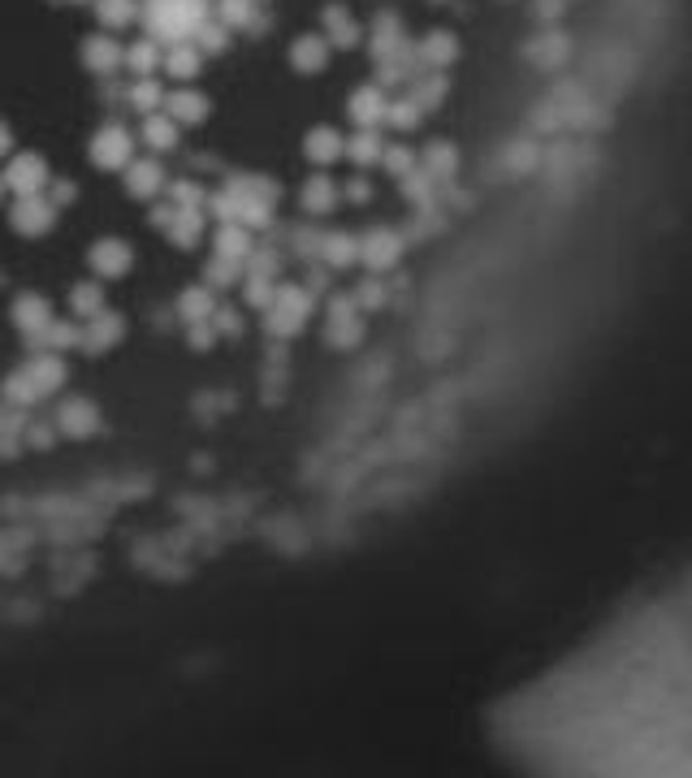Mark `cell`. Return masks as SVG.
<instances>
[{
	"label": "cell",
	"mask_w": 692,
	"mask_h": 778,
	"mask_svg": "<svg viewBox=\"0 0 692 778\" xmlns=\"http://www.w3.org/2000/svg\"><path fill=\"white\" fill-rule=\"evenodd\" d=\"M238 277H242V264H238V260L213 255V260L204 264V286H213V290H230V286H238Z\"/></svg>",
	"instance_id": "obj_37"
},
{
	"label": "cell",
	"mask_w": 692,
	"mask_h": 778,
	"mask_svg": "<svg viewBox=\"0 0 692 778\" xmlns=\"http://www.w3.org/2000/svg\"><path fill=\"white\" fill-rule=\"evenodd\" d=\"M321 264L330 273H343V268H355L359 264V234H346V229H334L321 238Z\"/></svg>",
	"instance_id": "obj_30"
},
{
	"label": "cell",
	"mask_w": 692,
	"mask_h": 778,
	"mask_svg": "<svg viewBox=\"0 0 692 778\" xmlns=\"http://www.w3.org/2000/svg\"><path fill=\"white\" fill-rule=\"evenodd\" d=\"M70 4H92V0H70Z\"/></svg>",
	"instance_id": "obj_46"
},
{
	"label": "cell",
	"mask_w": 692,
	"mask_h": 778,
	"mask_svg": "<svg viewBox=\"0 0 692 778\" xmlns=\"http://www.w3.org/2000/svg\"><path fill=\"white\" fill-rule=\"evenodd\" d=\"M109 308V295H105V282L100 277H87V282H79L74 290H70V316L74 321H92L96 312H105Z\"/></svg>",
	"instance_id": "obj_32"
},
{
	"label": "cell",
	"mask_w": 692,
	"mask_h": 778,
	"mask_svg": "<svg viewBox=\"0 0 692 778\" xmlns=\"http://www.w3.org/2000/svg\"><path fill=\"white\" fill-rule=\"evenodd\" d=\"M213 330H217V337H242V312H238V308H226V303H217V312H213Z\"/></svg>",
	"instance_id": "obj_40"
},
{
	"label": "cell",
	"mask_w": 692,
	"mask_h": 778,
	"mask_svg": "<svg viewBox=\"0 0 692 778\" xmlns=\"http://www.w3.org/2000/svg\"><path fill=\"white\" fill-rule=\"evenodd\" d=\"M213 17L226 22L230 31H255L260 26V4L255 0H213Z\"/></svg>",
	"instance_id": "obj_35"
},
{
	"label": "cell",
	"mask_w": 692,
	"mask_h": 778,
	"mask_svg": "<svg viewBox=\"0 0 692 778\" xmlns=\"http://www.w3.org/2000/svg\"><path fill=\"white\" fill-rule=\"evenodd\" d=\"M273 204H277V187L260 173H238L222 191H208V213L217 222H238L247 229H264L273 222Z\"/></svg>",
	"instance_id": "obj_2"
},
{
	"label": "cell",
	"mask_w": 692,
	"mask_h": 778,
	"mask_svg": "<svg viewBox=\"0 0 692 778\" xmlns=\"http://www.w3.org/2000/svg\"><path fill=\"white\" fill-rule=\"evenodd\" d=\"M385 147H390L385 130H355V134L346 139V160H350L355 169H372V165H381Z\"/></svg>",
	"instance_id": "obj_31"
},
{
	"label": "cell",
	"mask_w": 692,
	"mask_h": 778,
	"mask_svg": "<svg viewBox=\"0 0 692 778\" xmlns=\"http://www.w3.org/2000/svg\"><path fill=\"white\" fill-rule=\"evenodd\" d=\"M61 208L48 200V195H13L9 204V229L22 234V238H44L57 229Z\"/></svg>",
	"instance_id": "obj_9"
},
{
	"label": "cell",
	"mask_w": 692,
	"mask_h": 778,
	"mask_svg": "<svg viewBox=\"0 0 692 778\" xmlns=\"http://www.w3.org/2000/svg\"><path fill=\"white\" fill-rule=\"evenodd\" d=\"M403 251H407V238H403V229L377 225V229L359 234V264H363L372 277H385V273H394V268H398V260H403ZM385 282H390V277H385Z\"/></svg>",
	"instance_id": "obj_8"
},
{
	"label": "cell",
	"mask_w": 692,
	"mask_h": 778,
	"mask_svg": "<svg viewBox=\"0 0 692 778\" xmlns=\"http://www.w3.org/2000/svg\"><path fill=\"white\" fill-rule=\"evenodd\" d=\"M174 312H178V321L182 325H204V321H213V312H217V295H213V286H187L182 295H178V303H174Z\"/></svg>",
	"instance_id": "obj_29"
},
{
	"label": "cell",
	"mask_w": 692,
	"mask_h": 778,
	"mask_svg": "<svg viewBox=\"0 0 692 778\" xmlns=\"http://www.w3.org/2000/svg\"><path fill=\"white\" fill-rule=\"evenodd\" d=\"M65 376H70L65 355H57V350H31V355L4 376V398L17 403V407L44 403V398H52V394L65 385Z\"/></svg>",
	"instance_id": "obj_3"
},
{
	"label": "cell",
	"mask_w": 692,
	"mask_h": 778,
	"mask_svg": "<svg viewBox=\"0 0 692 778\" xmlns=\"http://www.w3.org/2000/svg\"><path fill=\"white\" fill-rule=\"evenodd\" d=\"M213 17V0H143V35L156 44H182L195 39V31Z\"/></svg>",
	"instance_id": "obj_4"
},
{
	"label": "cell",
	"mask_w": 692,
	"mask_h": 778,
	"mask_svg": "<svg viewBox=\"0 0 692 778\" xmlns=\"http://www.w3.org/2000/svg\"><path fill=\"white\" fill-rule=\"evenodd\" d=\"M57 429H61L65 438L83 442V438L100 433V407H96L92 398H65V403L57 407Z\"/></svg>",
	"instance_id": "obj_22"
},
{
	"label": "cell",
	"mask_w": 692,
	"mask_h": 778,
	"mask_svg": "<svg viewBox=\"0 0 692 778\" xmlns=\"http://www.w3.org/2000/svg\"><path fill=\"white\" fill-rule=\"evenodd\" d=\"M204 52L191 44V39H182V44H165V61H160V74L165 79H174L178 87H187V83H195L200 74H204Z\"/></svg>",
	"instance_id": "obj_21"
},
{
	"label": "cell",
	"mask_w": 692,
	"mask_h": 778,
	"mask_svg": "<svg viewBox=\"0 0 692 778\" xmlns=\"http://www.w3.org/2000/svg\"><path fill=\"white\" fill-rule=\"evenodd\" d=\"M0 286H4V273H0Z\"/></svg>",
	"instance_id": "obj_47"
},
{
	"label": "cell",
	"mask_w": 692,
	"mask_h": 778,
	"mask_svg": "<svg viewBox=\"0 0 692 778\" xmlns=\"http://www.w3.org/2000/svg\"><path fill=\"white\" fill-rule=\"evenodd\" d=\"M126 342V316L121 312H96L92 321H83V346L79 350H87V355H109Z\"/></svg>",
	"instance_id": "obj_17"
},
{
	"label": "cell",
	"mask_w": 692,
	"mask_h": 778,
	"mask_svg": "<svg viewBox=\"0 0 692 778\" xmlns=\"http://www.w3.org/2000/svg\"><path fill=\"white\" fill-rule=\"evenodd\" d=\"M0 182L9 195H44L52 182V165L44 152H13L0 169Z\"/></svg>",
	"instance_id": "obj_7"
},
{
	"label": "cell",
	"mask_w": 692,
	"mask_h": 778,
	"mask_svg": "<svg viewBox=\"0 0 692 778\" xmlns=\"http://www.w3.org/2000/svg\"><path fill=\"white\" fill-rule=\"evenodd\" d=\"M4 195H9V191H4V182H0V204H4Z\"/></svg>",
	"instance_id": "obj_45"
},
{
	"label": "cell",
	"mask_w": 692,
	"mask_h": 778,
	"mask_svg": "<svg viewBox=\"0 0 692 778\" xmlns=\"http://www.w3.org/2000/svg\"><path fill=\"white\" fill-rule=\"evenodd\" d=\"M79 346H83V321H74V316H52L44 334L26 337V350H57V355H65V350H79Z\"/></svg>",
	"instance_id": "obj_25"
},
{
	"label": "cell",
	"mask_w": 692,
	"mask_h": 778,
	"mask_svg": "<svg viewBox=\"0 0 692 778\" xmlns=\"http://www.w3.org/2000/svg\"><path fill=\"white\" fill-rule=\"evenodd\" d=\"M303 156H308L317 169H330L334 160L346 156V134L334 130V125H312V130L303 134Z\"/></svg>",
	"instance_id": "obj_26"
},
{
	"label": "cell",
	"mask_w": 692,
	"mask_h": 778,
	"mask_svg": "<svg viewBox=\"0 0 692 778\" xmlns=\"http://www.w3.org/2000/svg\"><path fill=\"white\" fill-rule=\"evenodd\" d=\"M134 143H139V134H134L130 125L105 121V125H96V134L87 139V160H92L96 169H105V173H121V169L134 160Z\"/></svg>",
	"instance_id": "obj_6"
},
{
	"label": "cell",
	"mask_w": 692,
	"mask_h": 778,
	"mask_svg": "<svg viewBox=\"0 0 692 778\" xmlns=\"http://www.w3.org/2000/svg\"><path fill=\"white\" fill-rule=\"evenodd\" d=\"M44 195H48L57 208H70V204L79 200V187H74L70 178H57V173H52V182H48V191H44Z\"/></svg>",
	"instance_id": "obj_41"
},
{
	"label": "cell",
	"mask_w": 692,
	"mask_h": 778,
	"mask_svg": "<svg viewBox=\"0 0 692 778\" xmlns=\"http://www.w3.org/2000/svg\"><path fill=\"white\" fill-rule=\"evenodd\" d=\"M79 61L92 79H117L121 74V61H126V44L117 39L114 31H96L79 44Z\"/></svg>",
	"instance_id": "obj_10"
},
{
	"label": "cell",
	"mask_w": 692,
	"mask_h": 778,
	"mask_svg": "<svg viewBox=\"0 0 692 778\" xmlns=\"http://www.w3.org/2000/svg\"><path fill=\"white\" fill-rule=\"evenodd\" d=\"M251 251H255V229H247V225L238 222H217V229H213V255H226V260L247 264Z\"/></svg>",
	"instance_id": "obj_28"
},
{
	"label": "cell",
	"mask_w": 692,
	"mask_h": 778,
	"mask_svg": "<svg viewBox=\"0 0 692 778\" xmlns=\"http://www.w3.org/2000/svg\"><path fill=\"white\" fill-rule=\"evenodd\" d=\"M204 222H208L204 208H178V204H174V213H169V222H165L160 234H165L178 251H195V247L204 242Z\"/></svg>",
	"instance_id": "obj_24"
},
{
	"label": "cell",
	"mask_w": 692,
	"mask_h": 778,
	"mask_svg": "<svg viewBox=\"0 0 692 778\" xmlns=\"http://www.w3.org/2000/svg\"><path fill=\"white\" fill-rule=\"evenodd\" d=\"M390 92L377 87V83H363L346 96V117L355 130H385V117H390Z\"/></svg>",
	"instance_id": "obj_14"
},
{
	"label": "cell",
	"mask_w": 692,
	"mask_h": 778,
	"mask_svg": "<svg viewBox=\"0 0 692 778\" xmlns=\"http://www.w3.org/2000/svg\"><path fill=\"white\" fill-rule=\"evenodd\" d=\"M165 112L187 130V125H204L208 121V112H213V100L195 87V83H187V87H174V92H165Z\"/></svg>",
	"instance_id": "obj_20"
},
{
	"label": "cell",
	"mask_w": 692,
	"mask_h": 778,
	"mask_svg": "<svg viewBox=\"0 0 692 778\" xmlns=\"http://www.w3.org/2000/svg\"><path fill=\"white\" fill-rule=\"evenodd\" d=\"M126 105L139 112V117L165 109V83H160V74H156V79H130V87H126Z\"/></svg>",
	"instance_id": "obj_34"
},
{
	"label": "cell",
	"mask_w": 692,
	"mask_h": 778,
	"mask_svg": "<svg viewBox=\"0 0 692 778\" xmlns=\"http://www.w3.org/2000/svg\"><path fill=\"white\" fill-rule=\"evenodd\" d=\"M52 316H57V312H52V299L39 295V290H22V295H13V303H9V321H13V330L22 334V342L44 334Z\"/></svg>",
	"instance_id": "obj_16"
},
{
	"label": "cell",
	"mask_w": 692,
	"mask_h": 778,
	"mask_svg": "<svg viewBox=\"0 0 692 778\" xmlns=\"http://www.w3.org/2000/svg\"><path fill=\"white\" fill-rule=\"evenodd\" d=\"M87 268H92L100 282H121V277L134 268V247H130L126 238H117V234H105V238L92 242Z\"/></svg>",
	"instance_id": "obj_12"
},
{
	"label": "cell",
	"mask_w": 692,
	"mask_h": 778,
	"mask_svg": "<svg viewBox=\"0 0 692 778\" xmlns=\"http://www.w3.org/2000/svg\"><path fill=\"white\" fill-rule=\"evenodd\" d=\"M359 316H363V312L355 308L350 295H334L330 308H325V342L338 346V350L359 346V337H363V321H359Z\"/></svg>",
	"instance_id": "obj_15"
},
{
	"label": "cell",
	"mask_w": 692,
	"mask_h": 778,
	"mask_svg": "<svg viewBox=\"0 0 692 778\" xmlns=\"http://www.w3.org/2000/svg\"><path fill=\"white\" fill-rule=\"evenodd\" d=\"M533 775L692 778V562L632 588L559 662L489 709Z\"/></svg>",
	"instance_id": "obj_1"
},
{
	"label": "cell",
	"mask_w": 692,
	"mask_h": 778,
	"mask_svg": "<svg viewBox=\"0 0 692 778\" xmlns=\"http://www.w3.org/2000/svg\"><path fill=\"white\" fill-rule=\"evenodd\" d=\"M92 9H96L100 31H114V35L143 17V0H92Z\"/></svg>",
	"instance_id": "obj_33"
},
{
	"label": "cell",
	"mask_w": 692,
	"mask_h": 778,
	"mask_svg": "<svg viewBox=\"0 0 692 778\" xmlns=\"http://www.w3.org/2000/svg\"><path fill=\"white\" fill-rule=\"evenodd\" d=\"M187 337H191V346L195 350H208V346H217L222 337L213 330V321H204V325H187Z\"/></svg>",
	"instance_id": "obj_43"
},
{
	"label": "cell",
	"mask_w": 692,
	"mask_h": 778,
	"mask_svg": "<svg viewBox=\"0 0 692 778\" xmlns=\"http://www.w3.org/2000/svg\"><path fill=\"white\" fill-rule=\"evenodd\" d=\"M121 187H126V195H130V200H143V204L160 200V191L169 187L160 156H152V152H147V156H134V160L121 169Z\"/></svg>",
	"instance_id": "obj_13"
},
{
	"label": "cell",
	"mask_w": 692,
	"mask_h": 778,
	"mask_svg": "<svg viewBox=\"0 0 692 778\" xmlns=\"http://www.w3.org/2000/svg\"><path fill=\"white\" fill-rule=\"evenodd\" d=\"M343 200H350V204H368L372 200V182L363 178V173H350L343 182Z\"/></svg>",
	"instance_id": "obj_42"
},
{
	"label": "cell",
	"mask_w": 692,
	"mask_h": 778,
	"mask_svg": "<svg viewBox=\"0 0 692 778\" xmlns=\"http://www.w3.org/2000/svg\"><path fill=\"white\" fill-rule=\"evenodd\" d=\"M321 35L330 39V48H338V52H355L363 39H368V26L355 17V9L343 4V0H330L325 9H321Z\"/></svg>",
	"instance_id": "obj_11"
},
{
	"label": "cell",
	"mask_w": 692,
	"mask_h": 778,
	"mask_svg": "<svg viewBox=\"0 0 692 778\" xmlns=\"http://www.w3.org/2000/svg\"><path fill=\"white\" fill-rule=\"evenodd\" d=\"M273 290H277V277L242 273V299H247V308H251V312H264V308H269V299H273Z\"/></svg>",
	"instance_id": "obj_38"
},
{
	"label": "cell",
	"mask_w": 692,
	"mask_h": 778,
	"mask_svg": "<svg viewBox=\"0 0 692 778\" xmlns=\"http://www.w3.org/2000/svg\"><path fill=\"white\" fill-rule=\"evenodd\" d=\"M338 204H343V187H338L325 169L312 173V178L303 182V191H299V208H303V217H330Z\"/></svg>",
	"instance_id": "obj_23"
},
{
	"label": "cell",
	"mask_w": 692,
	"mask_h": 778,
	"mask_svg": "<svg viewBox=\"0 0 692 778\" xmlns=\"http://www.w3.org/2000/svg\"><path fill=\"white\" fill-rule=\"evenodd\" d=\"M13 152H17V147H13V125L0 117V160H9Z\"/></svg>",
	"instance_id": "obj_44"
},
{
	"label": "cell",
	"mask_w": 692,
	"mask_h": 778,
	"mask_svg": "<svg viewBox=\"0 0 692 778\" xmlns=\"http://www.w3.org/2000/svg\"><path fill=\"white\" fill-rule=\"evenodd\" d=\"M160 61H165V44H156L152 35H139L134 44H126L121 70H126L130 79H156V74H160Z\"/></svg>",
	"instance_id": "obj_27"
},
{
	"label": "cell",
	"mask_w": 692,
	"mask_h": 778,
	"mask_svg": "<svg viewBox=\"0 0 692 778\" xmlns=\"http://www.w3.org/2000/svg\"><path fill=\"white\" fill-rule=\"evenodd\" d=\"M204 57H213V52H226L234 44V31L226 26V22H217V17H204V26L195 31V39H191Z\"/></svg>",
	"instance_id": "obj_36"
},
{
	"label": "cell",
	"mask_w": 692,
	"mask_h": 778,
	"mask_svg": "<svg viewBox=\"0 0 692 778\" xmlns=\"http://www.w3.org/2000/svg\"><path fill=\"white\" fill-rule=\"evenodd\" d=\"M312 312H317V295H308V286L277 282V290H273V299L260 316H264V330L273 337H295L312 321Z\"/></svg>",
	"instance_id": "obj_5"
},
{
	"label": "cell",
	"mask_w": 692,
	"mask_h": 778,
	"mask_svg": "<svg viewBox=\"0 0 692 778\" xmlns=\"http://www.w3.org/2000/svg\"><path fill=\"white\" fill-rule=\"evenodd\" d=\"M330 39L321 35V31H308V35H295V44H290V70L295 74H303V79H312V74H325L330 70Z\"/></svg>",
	"instance_id": "obj_18"
},
{
	"label": "cell",
	"mask_w": 692,
	"mask_h": 778,
	"mask_svg": "<svg viewBox=\"0 0 692 778\" xmlns=\"http://www.w3.org/2000/svg\"><path fill=\"white\" fill-rule=\"evenodd\" d=\"M165 191H169V204H178V208H204V213H208V191H204L200 182L178 178V182H169Z\"/></svg>",
	"instance_id": "obj_39"
},
{
	"label": "cell",
	"mask_w": 692,
	"mask_h": 778,
	"mask_svg": "<svg viewBox=\"0 0 692 778\" xmlns=\"http://www.w3.org/2000/svg\"><path fill=\"white\" fill-rule=\"evenodd\" d=\"M255 4H269V0H255Z\"/></svg>",
	"instance_id": "obj_48"
},
{
	"label": "cell",
	"mask_w": 692,
	"mask_h": 778,
	"mask_svg": "<svg viewBox=\"0 0 692 778\" xmlns=\"http://www.w3.org/2000/svg\"><path fill=\"white\" fill-rule=\"evenodd\" d=\"M139 143H143L152 156H169V152L182 147V125H178L165 109L147 112V117L139 121Z\"/></svg>",
	"instance_id": "obj_19"
}]
</instances>
